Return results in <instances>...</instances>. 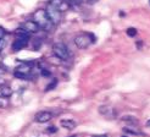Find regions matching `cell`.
Segmentation results:
<instances>
[{
  "instance_id": "52a82bcc",
  "label": "cell",
  "mask_w": 150,
  "mask_h": 137,
  "mask_svg": "<svg viewBox=\"0 0 150 137\" xmlns=\"http://www.w3.org/2000/svg\"><path fill=\"white\" fill-rule=\"evenodd\" d=\"M51 119H52V114L50 111H45V110L37 113L35 116H34V120L39 124H45L48 121H50Z\"/></svg>"
},
{
  "instance_id": "8fae6325",
  "label": "cell",
  "mask_w": 150,
  "mask_h": 137,
  "mask_svg": "<svg viewBox=\"0 0 150 137\" xmlns=\"http://www.w3.org/2000/svg\"><path fill=\"white\" fill-rule=\"evenodd\" d=\"M71 9V1H69V0H62V3L59 5L57 7V10L60 12H65L67 10H70Z\"/></svg>"
},
{
  "instance_id": "4316f807",
  "label": "cell",
  "mask_w": 150,
  "mask_h": 137,
  "mask_svg": "<svg viewBox=\"0 0 150 137\" xmlns=\"http://www.w3.org/2000/svg\"><path fill=\"white\" fill-rule=\"evenodd\" d=\"M70 137H78V136H70Z\"/></svg>"
},
{
  "instance_id": "6da1fadb",
  "label": "cell",
  "mask_w": 150,
  "mask_h": 137,
  "mask_svg": "<svg viewBox=\"0 0 150 137\" xmlns=\"http://www.w3.org/2000/svg\"><path fill=\"white\" fill-rule=\"evenodd\" d=\"M33 21L38 25L44 31H51V28L54 27L55 25L49 20L48 15L45 12V10H37L34 14H33Z\"/></svg>"
},
{
  "instance_id": "484cf974",
  "label": "cell",
  "mask_w": 150,
  "mask_h": 137,
  "mask_svg": "<svg viewBox=\"0 0 150 137\" xmlns=\"http://www.w3.org/2000/svg\"><path fill=\"white\" fill-rule=\"evenodd\" d=\"M146 126H148V127H150V120H148V121H146Z\"/></svg>"
},
{
  "instance_id": "cb8c5ba5",
  "label": "cell",
  "mask_w": 150,
  "mask_h": 137,
  "mask_svg": "<svg viewBox=\"0 0 150 137\" xmlns=\"http://www.w3.org/2000/svg\"><path fill=\"white\" fill-rule=\"evenodd\" d=\"M93 137H108V135H95Z\"/></svg>"
},
{
  "instance_id": "2e32d148",
  "label": "cell",
  "mask_w": 150,
  "mask_h": 137,
  "mask_svg": "<svg viewBox=\"0 0 150 137\" xmlns=\"http://www.w3.org/2000/svg\"><path fill=\"white\" fill-rule=\"evenodd\" d=\"M126 32H127V36H128V37H136V36H137V29L133 28V27L127 28Z\"/></svg>"
},
{
  "instance_id": "83f0119b",
  "label": "cell",
  "mask_w": 150,
  "mask_h": 137,
  "mask_svg": "<svg viewBox=\"0 0 150 137\" xmlns=\"http://www.w3.org/2000/svg\"><path fill=\"white\" fill-rule=\"evenodd\" d=\"M0 64H1V59H0Z\"/></svg>"
},
{
  "instance_id": "ba28073f",
  "label": "cell",
  "mask_w": 150,
  "mask_h": 137,
  "mask_svg": "<svg viewBox=\"0 0 150 137\" xmlns=\"http://www.w3.org/2000/svg\"><path fill=\"white\" fill-rule=\"evenodd\" d=\"M22 28H23L26 32H28L29 34H33V33L39 32V29H40V27L37 25L34 21H26L25 24L22 25Z\"/></svg>"
},
{
  "instance_id": "e0dca14e",
  "label": "cell",
  "mask_w": 150,
  "mask_h": 137,
  "mask_svg": "<svg viewBox=\"0 0 150 137\" xmlns=\"http://www.w3.org/2000/svg\"><path fill=\"white\" fill-rule=\"evenodd\" d=\"M62 3V0H50L49 1V5H51V6H54V7H59V5Z\"/></svg>"
},
{
  "instance_id": "7a4b0ae2",
  "label": "cell",
  "mask_w": 150,
  "mask_h": 137,
  "mask_svg": "<svg viewBox=\"0 0 150 137\" xmlns=\"http://www.w3.org/2000/svg\"><path fill=\"white\" fill-rule=\"evenodd\" d=\"M94 42H95V36L92 33H79L74 37V44L79 49H86Z\"/></svg>"
},
{
  "instance_id": "8992f818",
  "label": "cell",
  "mask_w": 150,
  "mask_h": 137,
  "mask_svg": "<svg viewBox=\"0 0 150 137\" xmlns=\"http://www.w3.org/2000/svg\"><path fill=\"white\" fill-rule=\"evenodd\" d=\"M45 12H47V15H48L49 20H50L54 25H59L60 22H61V12H60V11L56 9V7L49 5L48 9L45 10Z\"/></svg>"
},
{
  "instance_id": "d6986e66",
  "label": "cell",
  "mask_w": 150,
  "mask_h": 137,
  "mask_svg": "<svg viewBox=\"0 0 150 137\" xmlns=\"http://www.w3.org/2000/svg\"><path fill=\"white\" fill-rule=\"evenodd\" d=\"M40 75L42 76H45V77H49L50 76V71L48 68H40Z\"/></svg>"
},
{
  "instance_id": "3957f363",
  "label": "cell",
  "mask_w": 150,
  "mask_h": 137,
  "mask_svg": "<svg viewBox=\"0 0 150 137\" xmlns=\"http://www.w3.org/2000/svg\"><path fill=\"white\" fill-rule=\"evenodd\" d=\"M52 51H54V55H56L61 60H69L70 59V50L61 42L55 43L54 45H52Z\"/></svg>"
},
{
  "instance_id": "ffe728a7",
  "label": "cell",
  "mask_w": 150,
  "mask_h": 137,
  "mask_svg": "<svg viewBox=\"0 0 150 137\" xmlns=\"http://www.w3.org/2000/svg\"><path fill=\"white\" fill-rule=\"evenodd\" d=\"M56 131H57V128H56L55 126H50V127L47 128V132H48V133H54V132H56Z\"/></svg>"
},
{
  "instance_id": "f546056e",
  "label": "cell",
  "mask_w": 150,
  "mask_h": 137,
  "mask_svg": "<svg viewBox=\"0 0 150 137\" xmlns=\"http://www.w3.org/2000/svg\"><path fill=\"white\" fill-rule=\"evenodd\" d=\"M122 137H127V136H122Z\"/></svg>"
},
{
  "instance_id": "7c38bea8",
  "label": "cell",
  "mask_w": 150,
  "mask_h": 137,
  "mask_svg": "<svg viewBox=\"0 0 150 137\" xmlns=\"http://www.w3.org/2000/svg\"><path fill=\"white\" fill-rule=\"evenodd\" d=\"M0 94L4 96V97H7V98H9V97L12 94V89H11L9 86L3 85V86H0Z\"/></svg>"
},
{
  "instance_id": "4fadbf2b",
  "label": "cell",
  "mask_w": 150,
  "mask_h": 137,
  "mask_svg": "<svg viewBox=\"0 0 150 137\" xmlns=\"http://www.w3.org/2000/svg\"><path fill=\"white\" fill-rule=\"evenodd\" d=\"M123 131L125 132H127V133H131V135H142V132L138 130L137 127H134V126H126L125 128H123Z\"/></svg>"
},
{
  "instance_id": "9c48e42d",
  "label": "cell",
  "mask_w": 150,
  "mask_h": 137,
  "mask_svg": "<svg viewBox=\"0 0 150 137\" xmlns=\"http://www.w3.org/2000/svg\"><path fill=\"white\" fill-rule=\"evenodd\" d=\"M99 113L105 115L106 118L109 119H114L116 116V111L114 110V108H111V106H108V105H101L99 108Z\"/></svg>"
},
{
  "instance_id": "5b68a950",
  "label": "cell",
  "mask_w": 150,
  "mask_h": 137,
  "mask_svg": "<svg viewBox=\"0 0 150 137\" xmlns=\"http://www.w3.org/2000/svg\"><path fill=\"white\" fill-rule=\"evenodd\" d=\"M28 42H29V34H18V37L13 41L11 48L13 51H18L21 49H23L28 44Z\"/></svg>"
},
{
  "instance_id": "ac0fdd59",
  "label": "cell",
  "mask_w": 150,
  "mask_h": 137,
  "mask_svg": "<svg viewBox=\"0 0 150 137\" xmlns=\"http://www.w3.org/2000/svg\"><path fill=\"white\" fill-rule=\"evenodd\" d=\"M122 120L123 121H128V123H132V124H137V119H134L133 116H123Z\"/></svg>"
},
{
  "instance_id": "44dd1931",
  "label": "cell",
  "mask_w": 150,
  "mask_h": 137,
  "mask_svg": "<svg viewBox=\"0 0 150 137\" xmlns=\"http://www.w3.org/2000/svg\"><path fill=\"white\" fill-rule=\"evenodd\" d=\"M5 45H6V41H5V38H1V39H0V51H1V50L5 48Z\"/></svg>"
},
{
  "instance_id": "f1b7e54d",
  "label": "cell",
  "mask_w": 150,
  "mask_h": 137,
  "mask_svg": "<svg viewBox=\"0 0 150 137\" xmlns=\"http://www.w3.org/2000/svg\"><path fill=\"white\" fill-rule=\"evenodd\" d=\"M149 5H150V0H149Z\"/></svg>"
},
{
  "instance_id": "603a6c76",
  "label": "cell",
  "mask_w": 150,
  "mask_h": 137,
  "mask_svg": "<svg viewBox=\"0 0 150 137\" xmlns=\"http://www.w3.org/2000/svg\"><path fill=\"white\" fill-rule=\"evenodd\" d=\"M96 1H98V0H88V3H89V4H95Z\"/></svg>"
},
{
  "instance_id": "30bf717a",
  "label": "cell",
  "mask_w": 150,
  "mask_h": 137,
  "mask_svg": "<svg viewBox=\"0 0 150 137\" xmlns=\"http://www.w3.org/2000/svg\"><path fill=\"white\" fill-rule=\"evenodd\" d=\"M60 125H61V127L66 128V130H73L74 127H76V123H74L73 120L71 119H64L60 121Z\"/></svg>"
},
{
  "instance_id": "277c9868",
  "label": "cell",
  "mask_w": 150,
  "mask_h": 137,
  "mask_svg": "<svg viewBox=\"0 0 150 137\" xmlns=\"http://www.w3.org/2000/svg\"><path fill=\"white\" fill-rule=\"evenodd\" d=\"M31 70H32L31 64L28 61H22V64H20V66L16 67V71H15L13 75H15V77L25 80V78H27V76L29 75Z\"/></svg>"
},
{
  "instance_id": "7402d4cb",
  "label": "cell",
  "mask_w": 150,
  "mask_h": 137,
  "mask_svg": "<svg viewBox=\"0 0 150 137\" xmlns=\"http://www.w3.org/2000/svg\"><path fill=\"white\" fill-rule=\"evenodd\" d=\"M5 34H6L5 29L3 27H0V39H1V38H5Z\"/></svg>"
},
{
  "instance_id": "9a60e30c",
  "label": "cell",
  "mask_w": 150,
  "mask_h": 137,
  "mask_svg": "<svg viewBox=\"0 0 150 137\" xmlns=\"http://www.w3.org/2000/svg\"><path fill=\"white\" fill-rule=\"evenodd\" d=\"M56 86H57V80H56V78H52V80H51V82H50L49 85L47 86L45 91H47V92H48V91H51V89H54Z\"/></svg>"
},
{
  "instance_id": "d4e9b609",
  "label": "cell",
  "mask_w": 150,
  "mask_h": 137,
  "mask_svg": "<svg viewBox=\"0 0 150 137\" xmlns=\"http://www.w3.org/2000/svg\"><path fill=\"white\" fill-rule=\"evenodd\" d=\"M137 45H138V48H140L143 44H142V42H138V43H137Z\"/></svg>"
},
{
  "instance_id": "5bb4252c",
  "label": "cell",
  "mask_w": 150,
  "mask_h": 137,
  "mask_svg": "<svg viewBox=\"0 0 150 137\" xmlns=\"http://www.w3.org/2000/svg\"><path fill=\"white\" fill-rule=\"evenodd\" d=\"M9 104H10L9 98L0 94V108H1V109H5V108H7V106H9Z\"/></svg>"
}]
</instances>
